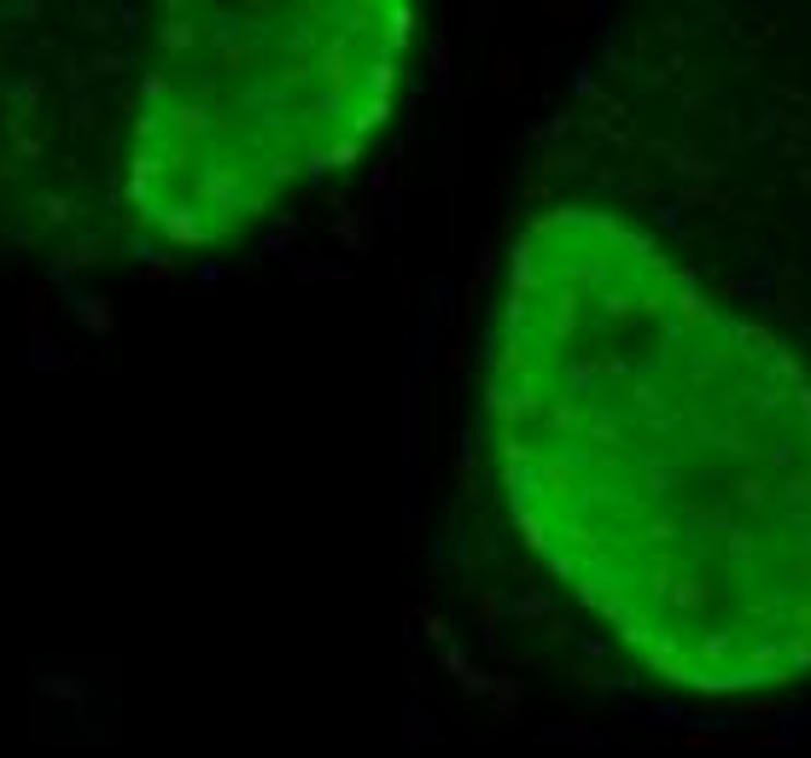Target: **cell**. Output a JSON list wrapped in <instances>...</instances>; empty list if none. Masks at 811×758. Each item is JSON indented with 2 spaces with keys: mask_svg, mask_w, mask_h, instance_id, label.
Masks as SVG:
<instances>
[{
  "mask_svg": "<svg viewBox=\"0 0 811 758\" xmlns=\"http://www.w3.org/2000/svg\"><path fill=\"white\" fill-rule=\"evenodd\" d=\"M485 414L526 543L642 671H811V380L648 233L589 205L520 228Z\"/></svg>",
  "mask_w": 811,
  "mask_h": 758,
  "instance_id": "cell-1",
  "label": "cell"
},
{
  "mask_svg": "<svg viewBox=\"0 0 811 758\" xmlns=\"http://www.w3.org/2000/svg\"><path fill=\"white\" fill-rule=\"evenodd\" d=\"M415 12L397 0L158 7L123 41L99 117V205L146 245L240 240L380 134Z\"/></svg>",
  "mask_w": 811,
  "mask_h": 758,
  "instance_id": "cell-2",
  "label": "cell"
}]
</instances>
